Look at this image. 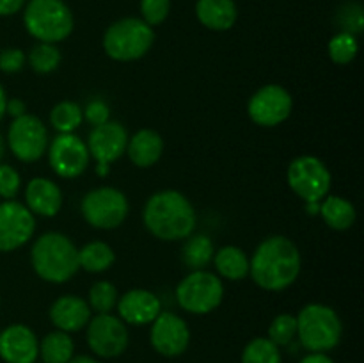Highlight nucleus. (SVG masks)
I'll use <instances>...</instances> for the list:
<instances>
[{
  "label": "nucleus",
  "mask_w": 364,
  "mask_h": 363,
  "mask_svg": "<svg viewBox=\"0 0 364 363\" xmlns=\"http://www.w3.org/2000/svg\"><path fill=\"white\" fill-rule=\"evenodd\" d=\"M301 265V253L294 241L284 235H272L255 249L249 260V274L263 290L281 292L297 281Z\"/></svg>",
  "instance_id": "f257e3e1"
},
{
  "label": "nucleus",
  "mask_w": 364,
  "mask_h": 363,
  "mask_svg": "<svg viewBox=\"0 0 364 363\" xmlns=\"http://www.w3.org/2000/svg\"><path fill=\"white\" fill-rule=\"evenodd\" d=\"M142 223L153 237L176 242L191 237L196 230L194 205L180 191H159L146 201L142 209Z\"/></svg>",
  "instance_id": "f03ea898"
},
{
  "label": "nucleus",
  "mask_w": 364,
  "mask_h": 363,
  "mask_svg": "<svg viewBox=\"0 0 364 363\" xmlns=\"http://www.w3.org/2000/svg\"><path fill=\"white\" fill-rule=\"evenodd\" d=\"M31 263L43 281L64 283L78 273V248L70 237L48 231L36 238L31 249Z\"/></svg>",
  "instance_id": "7ed1b4c3"
},
{
  "label": "nucleus",
  "mask_w": 364,
  "mask_h": 363,
  "mask_svg": "<svg viewBox=\"0 0 364 363\" xmlns=\"http://www.w3.org/2000/svg\"><path fill=\"white\" fill-rule=\"evenodd\" d=\"M23 25L39 43H57L73 32V13L64 0H28L23 9Z\"/></svg>",
  "instance_id": "20e7f679"
},
{
  "label": "nucleus",
  "mask_w": 364,
  "mask_h": 363,
  "mask_svg": "<svg viewBox=\"0 0 364 363\" xmlns=\"http://www.w3.org/2000/svg\"><path fill=\"white\" fill-rule=\"evenodd\" d=\"M297 337L309 352H327L336 347L343 335V324L336 310L322 302L306 305L299 312Z\"/></svg>",
  "instance_id": "39448f33"
},
{
  "label": "nucleus",
  "mask_w": 364,
  "mask_h": 363,
  "mask_svg": "<svg viewBox=\"0 0 364 363\" xmlns=\"http://www.w3.org/2000/svg\"><path fill=\"white\" fill-rule=\"evenodd\" d=\"M155 41V32L141 18H121L109 25L103 34V50L117 63H132L149 52Z\"/></svg>",
  "instance_id": "423d86ee"
},
{
  "label": "nucleus",
  "mask_w": 364,
  "mask_h": 363,
  "mask_svg": "<svg viewBox=\"0 0 364 363\" xmlns=\"http://www.w3.org/2000/svg\"><path fill=\"white\" fill-rule=\"evenodd\" d=\"M223 299V280L205 269L192 270L176 287V301L180 308L194 315H206L213 312L219 308Z\"/></svg>",
  "instance_id": "0eeeda50"
},
{
  "label": "nucleus",
  "mask_w": 364,
  "mask_h": 363,
  "mask_svg": "<svg viewBox=\"0 0 364 363\" xmlns=\"http://www.w3.org/2000/svg\"><path fill=\"white\" fill-rule=\"evenodd\" d=\"M80 212L85 223L96 230H116L130 212V203L123 191L116 187H96L82 198Z\"/></svg>",
  "instance_id": "6e6552de"
},
{
  "label": "nucleus",
  "mask_w": 364,
  "mask_h": 363,
  "mask_svg": "<svg viewBox=\"0 0 364 363\" xmlns=\"http://www.w3.org/2000/svg\"><path fill=\"white\" fill-rule=\"evenodd\" d=\"M287 180L291 191L306 203H320L331 191V171L315 155H301L288 166Z\"/></svg>",
  "instance_id": "1a4fd4ad"
},
{
  "label": "nucleus",
  "mask_w": 364,
  "mask_h": 363,
  "mask_svg": "<svg viewBox=\"0 0 364 363\" xmlns=\"http://www.w3.org/2000/svg\"><path fill=\"white\" fill-rule=\"evenodd\" d=\"M50 144L48 128L32 114L14 117L7 130V146L20 162H36L46 153Z\"/></svg>",
  "instance_id": "9d476101"
},
{
  "label": "nucleus",
  "mask_w": 364,
  "mask_h": 363,
  "mask_svg": "<svg viewBox=\"0 0 364 363\" xmlns=\"http://www.w3.org/2000/svg\"><path fill=\"white\" fill-rule=\"evenodd\" d=\"M85 144L89 155L96 160V173L103 178L109 174L110 164L119 160L123 153H127L128 132L117 121H107L98 127H92Z\"/></svg>",
  "instance_id": "9b49d317"
},
{
  "label": "nucleus",
  "mask_w": 364,
  "mask_h": 363,
  "mask_svg": "<svg viewBox=\"0 0 364 363\" xmlns=\"http://www.w3.org/2000/svg\"><path fill=\"white\" fill-rule=\"evenodd\" d=\"M294 110V98L279 84H267L251 96L247 114L258 127H277L290 117Z\"/></svg>",
  "instance_id": "f8f14e48"
},
{
  "label": "nucleus",
  "mask_w": 364,
  "mask_h": 363,
  "mask_svg": "<svg viewBox=\"0 0 364 363\" xmlns=\"http://www.w3.org/2000/svg\"><path fill=\"white\" fill-rule=\"evenodd\" d=\"M128 327L112 313H96L87 322L89 349L100 358H117L128 347Z\"/></svg>",
  "instance_id": "ddd939ff"
},
{
  "label": "nucleus",
  "mask_w": 364,
  "mask_h": 363,
  "mask_svg": "<svg viewBox=\"0 0 364 363\" xmlns=\"http://www.w3.org/2000/svg\"><path fill=\"white\" fill-rule=\"evenodd\" d=\"M36 231V216L20 201L0 203V253H11L27 244Z\"/></svg>",
  "instance_id": "4468645a"
},
{
  "label": "nucleus",
  "mask_w": 364,
  "mask_h": 363,
  "mask_svg": "<svg viewBox=\"0 0 364 363\" xmlns=\"http://www.w3.org/2000/svg\"><path fill=\"white\" fill-rule=\"evenodd\" d=\"M48 162L60 178H77L91 162L87 144L75 134H59L48 144Z\"/></svg>",
  "instance_id": "2eb2a0df"
},
{
  "label": "nucleus",
  "mask_w": 364,
  "mask_h": 363,
  "mask_svg": "<svg viewBox=\"0 0 364 363\" xmlns=\"http://www.w3.org/2000/svg\"><path fill=\"white\" fill-rule=\"evenodd\" d=\"M149 340L153 349L166 358H174L187 351L191 344L188 324L173 312H160L151 322Z\"/></svg>",
  "instance_id": "dca6fc26"
},
{
  "label": "nucleus",
  "mask_w": 364,
  "mask_h": 363,
  "mask_svg": "<svg viewBox=\"0 0 364 363\" xmlns=\"http://www.w3.org/2000/svg\"><path fill=\"white\" fill-rule=\"evenodd\" d=\"M39 342L25 324H11L0 331V358L6 363H36Z\"/></svg>",
  "instance_id": "f3484780"
},
{
  "label": "nucleus",
  "mask_w": 364,
  "mask_h": 363,
  "mask_svg": "<svg viewBox=\"0 0 364 363\" xmlns=\"http://www.w3.org/2000/svg\"><path fill=\"white\" fill-rule=\"evenodd\" d=\"M117 317L124 324L146 326L151 324L162 312V302L153 292L146 288H132L117 299Z\"/></svg>",
  "instance_id": "a211bd4d"
},
{
  "label": "nucleus",
  "mask_w": 364,
  "mask_h": 363,
  "mask_svg": "<svg viewBox=\"0 0 364 363\" xmlns=\"http://www.w3.org/2000/svg\"><path fill=\"white\" fill-rule=\"evenodd\" d=\"M91 308L87 301L75 294H66L57 298L50 306V320L53 326L64 333H77L84 330L91 320Z\"/></svg>",
  "instance_id": "6ab92c4d"
},
{
  "label": "nucleus",
  "mask_w": 364,
  "mask_h": 363,
  "mask_svg": "<svg viewBox=\"0 0 364 363\" xmlns=\"http://www.w3.org/2000/svg\"><path fill=\"white\" fill-rule=\"evenodd\" d=\"M25 206L34 216L53 217L63 206V191L55 182L45 177H36L25 187Z\"/></svg>",
  "instance_id": "aec40b11"
},
{
  "label": "nucleus",
  "mask_w": 364,
  "mask_h": 363,
  "mask_svg": "<svg viewBox=\"0 0 364 363\" xmlns=\"http://www.w3.org/2000/svg\"><path fill=\"white\" fill-rule=\"evenodd\" d=\"M164 153V139L159 132L151 128H142L128 137L127 155L137 167H151L160 160Z\"/></svg>",
  "instance_id": "412c9836"
},
{
  "label": "nucleus",
  "mask_w": 364,
  "mask_h": 363,
  "mask_svg": "<svg viewBox=\"0 0 364 363\" xmlns=\"http://www.w3.org/2000/svg\"><path fill=\"white\" fill-rule=\"evenodd\" d=\"M196 16L210 31H230L237 23V4L233 0H198Z\"/></svg>",
  "instance_id": "4be33fe9"
},
{
  "label": "nucleus",
  "mask_w": 364,
  "mask_h": 363,
  "mask_svg": "<svg viewBox=\"0 0 364 363\" xmlns=\"http://www.w3.org/2000/svg\"><path fill=\"white\" fill-rule=\"evenodd\" d=\"M318 214L326 221L327 226L336 231H345L352 228L355 223V217H358L354 203L348 201L343 196L336 194H327L320 201Z\"/></svg>",
  "instance_id": "5701e85b"
},
{
  "label": "nucleus",
  "mask_w": 364,
  "mask_h": 363,
  "mask_svg": "<svg viewBox=\"0 0 364 363\" xmlns=\"http://www.w3.org/2000/svg\"><path fill=\"white\" fill-rule=\"evenodd\" d=\"M213 265L224 280L240 281L249 276V256L237 246H224L213 253Z\"/></svg>",
  "instance_id": "b1692460"
},
{
  "label": "nucleus",
  "mask_w": 364,
  "mask_h": 363,
  "mask_svg": "<svg viewBox=\"0 0 364 363\" xmlns=\"http://www.w3.org/2000/svg\"><path fill=\"white\" fill-rule=\"evenodd\" d=\"M116 262V253L107 242L92 241L78 249V265L87 273H105Z\"/></svg>",
  "instance_id": "393cba45"
},
{
  "label": "nucleus",
  "mask_w": 364,
  "mask_h": 363,
  "mask_svg": "<svg viewBox=\"0 0 364 363\" xmlns=\"http://www.w3.org/2000/svg\"><path fill=\"white\" fill-rule=\"evenodd\" d=\"M73 338L64 331H52L39 342V356L43 363H68L73 358Z\"/></svg>",
  "instance_id": "a878e982"
},
{
  "label": "nucleus",
  "mask_w": 364,
  "mask_h": 363,
  "mask_svg": "<svg viewBox=\"0 0 364 363\" xmlns=\"http://www.w3.org/2000/svg\"><path fill=\"white\" fill-rule=\"evenodd\" d=\"M213 242L208 235H194L185 238V244L181 248V260H183L185 265L192 270L205 269L210 262L213 260Z\"/></svg>",
  "instance_id": "bb28decb"
},
{
  "label": "nucleus",
  "mask_w": 364,
  "mask_h": 363,
  "mask_svg": "<svg viewBox=\"0 0 364 363\" xmlns=\"http://www.w3.org/2000/svg\"><path fill=\"white\" fill-rule=\"evenodd\" d=\"M84 121V112L77 102L64 100L59 102L50 112V125L59 134H73Z\"/></svg>",
  "instance_id": "cd10ccee"
},
{
  "label": "nucleus",
  "mask_w": 364,
  "mask_h": 363,
  "mask_svg": "<svg viewBox=\"0 0 364 363\" xmlns=\"http://www.w3.org/2000/svg\"><path fill=\"white\" fill-rule=\"evenodd\" d=\"M27 60L36 73L46 75L52 73V71H55L59 68L63 57H60V50L55 45L38 41V45L32 46V50L28 52Z\"/></svg>",
  "instance_id": "c85d7f7f"
},
{
  "label": "nucleus",
  "mask_w": 364,
  "mask_h": 363,
  "mask_svg": "<svg viewBox=\"0 0 364 363\" xmlns=\"http://www.w3.org/2000/svg\"><path fill=\"white\" fill-rule=\"evenodd\" d=\"M242 363H283L281 351L265 337L252 338L242 352Z\"/></svg>",
  "instance_id": "c756f323"
},
{
  "label": "nucleus",
  "mask_w": 364,
  "mask_h": 363,
  "mask_svg": "<svg viewBox=\"0 0 364 363\" xmlns=\"http://www.w3.org/2000/svg\"><path fill=\"white\" fill-rule=\"evenodd\" d=\"M117 288L114 287L110 281L102 280L96 281L91 288H89L87 295V305L91 308V312L95 313H110L117 305Z\"/></svg>",
  "instance_id": "7c9ffc66"
},
{
  "label": "nucleus",
  "mask_w": 364,
  "mask_h": 363,
  "mask_svg": "<svg viewBox=\"0 0 364 363\" xmlns=\"http://www.w3.org/2000/svg\"><path fill=\"white\" fill-rule=\"evenodd\" d=\"M329 57L336 64H350L359 52L358 38L350 32H338L329 41Z\"/></svg>",
  "instance_id": "2f4dec72"
},
{
  "label": "nucleus",
  "mask_w": 364,
  "mask_h": 363,
  "mask_svg": "<svg viewBox=\"0 0 364 363\" xmlns=\"http://www.w3.org/2000/svg\"><path fill=\"white\" fill-rule=\"evenodd\" d=\"M297 337V319L291 313H281L270 322L269 327V340L276 344L277 347H284L294 342Z\"/></svg>",
  "instance_id": "473e14b6"
},
{
  "label": "nucleus",
  "mask_w": 364,
  "mask_h": 363,
  "mask_svg": "<svg viewBox=\"0 0 364 363\" xmlns=\"http://www.w3.org/2000/svg\"><path fill=\"white\" fill-rule=\"evenodd\" d=\"M171 11V0H141V14L149 27H155L166 21Z\"/></svg>",
  "instance_id": "72a5a7b5"
},
{
  "label": "nucleus",
  "mask_w": 364,
  "mask_h": 363,
  "mask_svg": "<svg viewBox=\"0 0 364 363\" xmlns=\"http://www.w3.org/2000/svg\"><path fill=\"white\" fill-rule=\"evenodd\" d=\"M21 189V177L9 164H0V198L14 199Z\"/></svg>",
  "instance_id": "f704fd0d"
},
{
  "label": "nucleus",
  "mask_w": 364,
  "mask_h": 363,
  "mask_svg": "<svg viewBox=\"0 0 364 363\" xmlns=\"http://www.w3.org/2000/svg\"><path fill=\"white\" fill-rule=\"evenodd\" d=\"M340 23L343 27L341 32H350V34H359L363 31V7L358 2H350L340 11Z\"/></svg>",
  "instance_id": "c9c22d12"
},
{
  "label": "nucleus",
  "mask_w": 364,
  "mask_h": 363,
  "mask_svg": "<svg viewBox=\"0 0 364 363\" xmlns=\"http://www.w3.org/2000/svg\"><path fill=\"white\" fill-rule=\"evenodd\" d=\"M27 63V56L20 48H6L0 52V71L4 73H18Z\"/></svg>",
  "instance_id": "e433bc0d"
},
{
  "label": "nucleus",
  "mask_w": 364,
  "mask_h": 363,
  "mask_svg": "<svg viewBox=\"0 0 364 363\" xmlns=\"http://www.w3.org/2000/svg\"><path fill=\"white\" fill-rule=\"evenodd\" d=\"M82 112H84V120H87L92 127H98V125L110 121V109L102 100H92V102H89L85 105V109H82Z\"/></svg>",
  "instance_id": "4c0bfd02"
},
{
  "label": "nucleus",
  "mask_w": 364,
  "mask_h": 363,
  "mask_svg": "<svg viewBox=\"0 0 364 363\" xmlns=\"http://www.w3.org/2000/svg\"><path fill=\"white\" fill-rule=\"evenodd\" d=\"M27 0H0V16H13L21 11Z\"/></svg>",
  "instance_id": "58836bf2"
},
{
  "label": "nucleus",
  "mask_w": 364,
  "mask_h": 363,
  "mask_svg": "<svg viewBox=\"0 0 364 363\" xmlns=\"http://www.w3.org/2000/svg\"><path fill=\"white\" fill-rule=\"evenodd\" d=\"M6 114H9V116L14 117H20L23 116V114H27V105H25L23 100L20 98H7V105H6Z\"/></svg>",
  "instance_id": "ea45409f"
},
{
  "label": "nucleus",
  "mask_w": 364,
  "mask_h": 363,
  "mask_svg": "<svg viewBox=\"0 0 364 363\" xmlns=\"http://www.w3.org/2000/svg\"><path fill=\"white\" fill-rule=\"evenodd\" d=\"M299 363H334L331 356H327L326 352H311V354L304 356Z\"/></svg>",
  "instance_id": "a19ab883"
},
{
  "label": "nucleus",
  "mask_w": 364,
  "mask_h": 363,
  "mask_svg": "<svg viewBox=\"0 0 364 363\" xmlns=\"http://www.w3.org/2000/svg\"><path fill=\"white\" fill-rule=\"evenodd\" d=\"M6 105H7V95H6V89L0 85V121L2 117L6 116Z\"/></svg>",
  "instance_id": "79ce46f5"
},
{
  "label": "nucleus",
  "mask_w": 364,
  "mask_h": 363,
  "mask_svg": "<svg viewBox=\"0 0 364 363\" xmlns=\"http://www.w3.org/2000/svg\"><path fill=\"white\" fill-rule=\"evenodd\" d=\"M68 363H102V362L95 359V358H92V356L82 354V356H73V358H71Z\"/></svg>",
  "instance_id": "37998d69"
},
{
  "label": "nucleus",
  "mask_w": 364,
  "mask_h": 363,
  "mask_svg": "<svg viewBox=\"0 0 364 363\" xmlns=\"http://www.w3.org/2000/svg\"><path fill=\"white\" fill-rule=\"evenodd\" d=\"M4 152H6V141H4V137L0 135V160H2Z\"/></svg>",
  "instance_id": "c03bdc74"
}]
</instances>
